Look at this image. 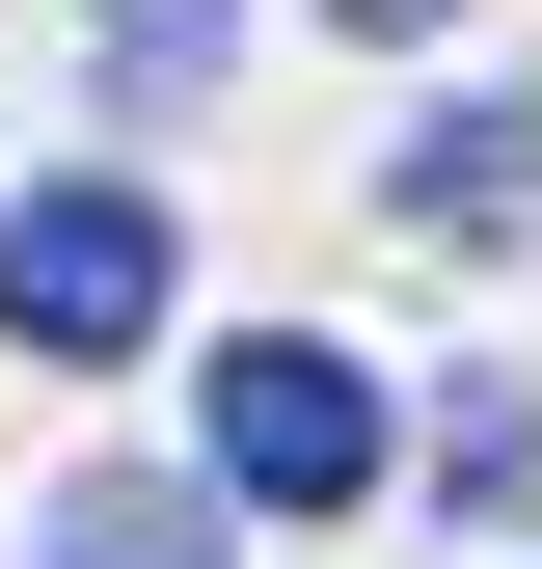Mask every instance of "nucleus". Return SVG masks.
<instances>
[{"mask_svg": "<svg viewBox=\"0 0 542 569\" xmlns=\"http://www.w3.org/2000/svg\"><path fill=\"white\" fill-rule=\"evenodd\" d=\"M54 569H218V488H136V461H109L82 516H54Z\"/></svg>", "mask_w": 542, "mask_h": 569, "instance_id": "3", "label": "nucleus"}, {"mask_svg": "<svg viewBox=\"0 0 542 569\" xmlns=\"http://www.w3.org/2000/svg\"><path fill=\"white\" fill-rule=\"evenodd\" d=\"M163 299H190L163 190H28V218H0V326H28V352H136Z\"/></svg>", "mask_w": 542, "mask_h": 569, "instance_id": "2", "label": "nucleus"}, {"mask_svg": "<svg viewBox=\"0 0 542 569\" xmlns=\"http://www.w3.org/2000/svg\"><path fill=\"white\" fill-rule=\"evenodd\" d=\"M380 461H406V435H380V380H353V352H299V326L218 352V488H244V516H353Z\"/></svg>", "mask_w": 542, "mask_h": 569, "instance_id": "1", "label": "nucleus"}, {"mask_svg": "<svg viewBox=\"0 0 542 569\" xmlns=\"http://www.w3.org/2000/svg\"><path fill=\"white\" fill-rule=\"evenodd\" d=\"M406 218H434V244H489V218H515V136H489V109H434V136H406Z\"/></svg>", "mask_w": 542, "mask_h": 569, "instance_id": "4", "label": "nucleus"}, {"mask_svg": "<svg viewBox=\"0 0 542 569\" xmlns=\"http://www.w3.org/2000/svg\"><path fill=\"white\" fill-rule=\"evenodd\" d=\"M109 82H136V109H190V82H218V0H109Z\"/></svg>", "mask_w": 542, "mask_h": 569, "instance_id": "5", "label": "nucleus"}]
</instances>
